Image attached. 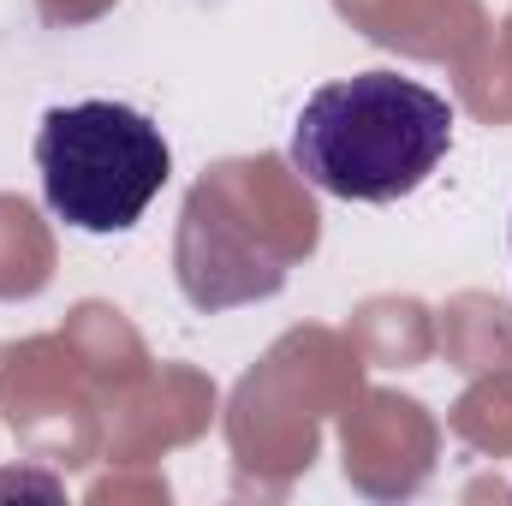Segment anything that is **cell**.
I'll return each mask as SVG.
<instances>
[{
	"instance_id": "cell-1",
	"label": "cell",
	"mask_w": 512,
	"mask_h": 506,
	"mask_svg": "<svg viewBox=\"0 0 512 506\" xmlns=\"http://www.w3.org/2000/svg\"><path fill=\"white\" fill-rule=\"evenodd\" d=\"M453 149V108L417 78L358 72L322 84L292 120V167L340 203H399Z\"/></svg>"
},
{
	"instance_id": "cell-2",
	"label": "cell",
	"mask_w": 512,
	"mask_h": 506,
	"mask_svg": "<svg viewBox=\"0 0 512 506\" xmlns=\"http://www.w3.org/2000/svg\"><path fill=\"white\" fill-rule=\"evenodd\" d=\"M36 173L48 209L78 233H126L161 197L173 149L155 120L126 102H72L36 131Z\"/></svg>"
}]
</instances>
